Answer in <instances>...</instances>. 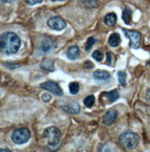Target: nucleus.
Returning <instances> with one entry per match:
<instances>
[{"instance_id": "f257e3e1", "label": "nucleus", "mask_w": 150, "mask_h": 152, "mask_svg": "<svg viewBox=\"0 0 150 152\" xmlns=\"http://www.w3.org/2000/svg\"><path fill=\"white\" fill-rule=\"evenodd\" d=\"M21 45V39L14 32L3 33L0 37V49L7 56H11L20 50Z\"/></svg>"}, {"instance_id": "f03ea898", "label": "nucleus", "mask_w": 150, "mask_h": 152, "mask_svg": "<svg viewBox=\"0 0 150 152\" xmlns=\"http://www.w3.org/2000/svg\"><path fill=\"white\" fill-rule=\"evenodd\" d=\"M119 140H120V145L124 148L134 149L139 144V136L134 132L127 131L121 134L120 136Z\"/></svg>"}, {"instance_id": "7ed1b4c3", "label": "nucleus", "mask_w": 150, "mask_h": 152, "mask_svg": "<svg viewBox=\"0 0 150 152\" xmlns=\"http://www.w3.org/2000/svg\"><path fill=\"white\" fill-rule=\"evenodd\" d=\"M43 137L47 139V146L50 148H55L58 147V145L60 142L61 133L58 128L55 126H50L44 131Z\"/></svg>"}, {"instance_id": "20e7f679", "label": "nucleus", "mask_w": 150, "mask_h": 152, "mask_svg": "<svg viewBox=\"0 0 150 152\" xmlns=\"http://www.w3.org/2000/svg\"><path fill=\"white\" fill-rule=\"evenodd\" d=\"M30 137H31V133L29 129L27 128L17 129L12 133V136H11L12 141L15 144H18V145L24 144V143H26L30 139Z\"/></svg>"}, {"instance_id": "39448f33", "label": "nucleus", "mask_w": 150, "mask_h": 152, "mask_svg": "<svg viewBox=\"0 0 150 152\" xmlns=\"http://www.w3.org/2000/svg\"><path fill=\"white\" fill-rule=\"evenodd\" d=\"M56 48H57L56 41L51 38H47L40 42L37 51L40 55H47V53H52Z\"/></svg>"}, {"instance_id": "423d86ee", "label": "nucleus", "mask_w": 150, "mask_h": 152, "mask_svg": "<svg viewBox=\"0 0 150 152\" xmlns=\"http://www.w3.org/2000/svg\"><path fill=\"white\" fill-rule=\"evenodd\" d=\"M122 31L124 32L125 36L130 40V46L134 49L139 48L141 42V33L135 31H128L125 29H123Z\"/></svg>"}, {"instance_id": "0eeeda50", "label": "nucleus", "mask_w": 150, "mask_h": 152, "mask_svg": "<svg viewBox=\"0 0 150 152\" xmlns=\"http://www.w3.org/2000/svg\"><path fill=\"white\" fill-rule=\"evenodd\" d=\"M47 26L52 30L59 31L65 29L66 22L62 18H60L58 16H55V17H52L51 19L47 20Z\"/></svg>"}, {"instance_id": "6e6552de", "label": "nucleus", "mask_w": 150, "mask_h": 152, "mask_svg": "<svg viewBox=\"0 0 150 152\" xmlns=\"http://www.w3.org/2000/svg\"><path fill=\"white\" fill-rule=\"evenodd\" d=\"M40 87L44 89H46V91L53 93L56 96H61L63 94V91L61 88L59 87V85L57 83V82H54V81H47V82H44L40 85Z\"/></svg>"}, {"instance_id": "1a4fd4ad", "label": "nucleus", "mask_w": 150, "mask_h": 152, "mask_svg": "<svg viewBox=\"0 0 150 152\" xmlns=\"http://www.w3.org/2000/svg\"><path fill=\"white\" fill-rule=\"evenodd\" d=\"M118 118V113L116 110H109L105 113V115L102 118V123L105 126H110L114 122H115Z\"/></svg>"}, {"instance_id": "9d476101", "label": "nucleus", "mask_w": 150, "mask_h": 152, "mask_svg": "<svg viewBox=\"0 0 150 152\" xmlns=\"http://www.w3.org/2000/svg\"><path fill=\"white\" fill-rule=\"evenodd\" d=\"M61 108H62L63 111H65L69 113H72V114H77L81 111L80 106H79V104L76 102H72L66 103L63 106H61Z\"/></svg>"}, {"instance_id": "9b49d317", "label": "nucleus", "mask_w": 150, "mask_h": 152, "mask_svg": "<svg viewBox=\"0 0 150 152\" xmlns=\"http://www.w3.org/2000/svg\"><path fill=\"white\" fill-rule=\"evenodd\" d=\"M67 56L70 60H76L80 56V49L78 46L74 45L69 47V50L67 51Z\"/></svg>"}, {"instance_id": "f8f14e48", "label": "nucleus", "mask_w": 150, "mask_h": 152, "mask_svg": "<svg viewBox=\"0 0 150 152\" xmlns=\"http://www.w3.org/2000/svg\"><path fill=\"white\" fill-rule=\"evenodd\" d=\"M93 77L96 80H108L110 77V75L106 70H96L94 72Z\"/></svg>"}, {"instance_id": "ddd939ff", "label": "nucleus", "mask_w": 150, "mask_h": 152, "mask_svg": "<svg viewBox=\"0 0 150 152\" xmlns=\"http://www.w3.org/2000/svg\"><path fill=\"white\" fill-rule=\"evenodd\" d=\"M120 42V37L118 33H112L109 39V44L111 47H116L118 46Z\"/></svg>"}, {"instance_id": "4468645a", "label": "nucleus", "mask_w": 150, "mask_h": 152, "mask_svg": "<svg viewBox=\"0 0 150 152\" xmlns=\"http://www.w3.org/2000/svg\"><path fill=\"white\" fill-rule=\"evenodd\" d=\"M105 23L108 26H114L117 22V16L115 13H109L105 17Z\"/></svg>"}, {"instance_id": "2eb2a0df", "label": "nucleus", "mask_w": 150, "mask_h": 152, "mask_svg": "<svg viewBox=\"0 0 150 152\" xmlns=\"http://www.w3.org/2000/svg\"><path fill=\"white\" fill-rule=\"evenodd\" d=\"M41 68L45 69L47 71H54V62L52 60H45L41 63Z\"/></svg>"}, {"instance_id": "dca6fc26", "label": "nucleus", "mask_w": 150, "mask_h": 152, "mask_svg": "<svg viewBox=\"0 0 150 152\" xmlns=\"http://www.w3.org/2000/svg\"><path fill=\"white\" fill-rule=\"evenodd\" d=\"M131 18H132V10L128 7H125L122 13V20L127 25H129L131 23Z\"/></svg>"}, {"instance_id": "f3484780", "label": "nucleus", "mask_w": 150, "mask_h": 152, "mask_svg": "<svg viewBox=\"0 0 150 152\" xmlns=\"http://www.w3.org/2000/svg\"><path fill=\"white\" fill-rule=\"evenodd\" d=\"M107 95V98H108V100H109V102H114L116 100L119 99V93L117 91H109V93L106 94Z\"/></svg>"}, {"instance_id": "a211bd4d", "label": "nucleus", "mask_w": 150, "mask_h": 152, "mask_svg": "<svg viewBox=\"0 0 150 152\" xmlns=\"http://www.w3.org/2000/svg\"><path fill=\"white\" fill-rule=\"evenodd\" d=\"M83 103L86 107H88V108H91L95 103V97L93 95L87 96L83 101Z\"/></svg>"}, {"instance_id": "6ab92c4d", "label": "nucleus", "mask_w": 150, "mask_h": 152, "mask_svg": "<svg viewBox=\"0 0 150 152\" xmlns=\"http://www.w3.org/2000/svg\"><path fill=\"white\" fill-rule=\"evenodd\" d=\"M118 78H119V82L121 86H125L126 85V79H127V74L125 72H120L118 73Z\"/></svg>"}, {"instance_id": "aec40b11", "label": "nucleus", "mask_w": 150, "mask_h": 152, "mask_svg": "<svg viewBox=\"0 0 150 152\" xmlns=\"http://www.w3.org/2000/svg\"><path fill=\"white\" fill-rule=\"evenodd\" d=\"M79 89H80V86L77 82H72L69 84V92L75 95L79 92Z\"/></svg>"}, {"instance_id": "412c9836", "label": "nucleus", "mask_w": 150, "mask_h": 152, "mask_svg": "<svg viewBox=\"0 0 150 152\" xmlns=\"http://www.w3.org/2000/svg\"><path fill=\"white\" fill-rule=\"evenodd\" d=\"M95 39L94 37H89L88 38V40L86 41V44H85V51L89 52L92 48V46L94 45V44L95 43Z\"/></svg>"}, {"instance_id": "4be33fe9", "label": "nucleus", "mask_w": 150, "mask_h": 152, "mask_svg": "<svg viewBox=\"0 0 150 152\" xmlns=\"http://www.w3.org/2000/svg\"><path fill=\"white\" fill-rule=\"evenodd\" d=\"M93 57H94L95 60L100 62V61H102V59H103V53H102V52H100V51H98V50H96V51H95V52L93 53Z\"/></svg>"}, {"instance_id": "5701e85b", "label": "nucleus", "mask_w": 150, "mask_h": 152, "mask_svg": "<svg viewBox=\"0 0 150 152\" xmlns=\"http://www.w3.org/2000/svg\"><path fill=\"white\" fill-rule=\"evenodd\" d=\"M83 5L85 7H98V3L96 0H83Z\"/></svg>"}, {"instance_id": "b1692460", "label": "nucleus", "mask_w": 150, "mask_h": 152, "mask_svg": "<svg viewBox=\"0 0 150 152\" xmlns=\"http://www.w3.org/2000/svg\"><path fill=\"white\" fill-rule=\"evenodd\" d=\"M51 100V95L49 93H44L42 95V101L44 102H48Z\"/></svg>"}, {"instance_id": "393cba45", "label": "nucleus", "mask_w": 150, "mask_h": 152, "mask_svg": "<svg viewBox=\"0 0 150 152\" xmlns=\"http://www.w3.org/2000/svg\"><path fill=\"white\" fill-rule=\"evenodd\" d=\"M4 66L7 68H10V69H13V68H17V67H19L20 65H18V64H15V63H5Z\"/></svg>"}, {"instance_id": "a878e982", "label": "nucleus", "mask_w": 150, "mask_h": 152, "mask_svg": "<svg viewBox=\"0 0 150 152\" xmlns=\"http://www.w3.org/2000/svg\"><path fill=\"white\" fill-rule=\"evenodd\" d=\"M107 56H108V63H109V65H110V66H112V64H113V60H114V56H113V55L111 53H107Z\"/></svg>"}, {"instance_id": "bb28decb", "label": "nucleus", "mask_w": 150, "mask_h": 152, "mask_svg": "<svg viewBox=\"0 0 150 152\" xmlns=\"http://www.w3.org/2000/svg\"><path fill=\"white\" fill-rule=\"evenodd\" d=\"M43 1V0H25V2L28 5H35V4H39Z\"/></svg>"}, {"instance_id": "cd10ccee", "label": "nucleus", "mask_w": 150, "mask_h": 152, "mask_svg": "<svg viewBox=\"0 0 150 152\" xmlns=\"http://www.w3.org/2000/svg\"><path fill=\"white\" fill-rule=\"evenodd\" d=\"M84 67H86V68H92L93 66H94V65L91 63L90 61H87V62H84Z\"/></svg>"}, {"instance_id": "c85d7f7f", "label": "nucleus", "mask_w": 150, "mask_h": 152, "mask_svg": "<svg viewBox=\"0 0 150 152\" xmlns=\"http://www.w3.org/2000/svg\"><path fill=\"white\" fill-rule=\"evenodd\" d=\"M14 1H15V0H1V3L2 4H7V3H12Z\"/></svg>"}, {"instance_id": "c756f323", "label": "nucleus", "mask_w": 150, "mask_h": 152, "mask_svg": "<svg viewBox=\"0 0 150 152\" xmlns=\"http://www.w3.org/2000/svg\"><path fill=\"white\" fill-rule=\"evenodd\" d=\"M146 98H147V100L150 102V88L147 89V91H146Z\"/></svg>"}, {"instance_id": "7c9ffc66", "label": "nucleus", "mask_w": 150, "mask_h": 152, "mask_svg": "<svg viewBox=\"0 0 150 152\" xmlns=\"http://www.w3.org/2000/svg\"><path fill=\"white\" fill-rule=\"evenodd\" d=\"M1 151H2V152H4V151H11V150H10V149H7V148H2V149H1Z\"/></svg>"}, {"instance_id": "2f4dec72", "label": "nucleus", "mask_w": 150, "mask_h": 152, "mask_svg": "<svg viewBox=\"0 0 150 152\" xmlns=\"http://www.w3.org/2000/svg\"><path fill=\"white\" fill-rule=\"evenodd\" d=\"M52 2H55V1H64V0H51Z\"/></svg>"}]
</instances>
